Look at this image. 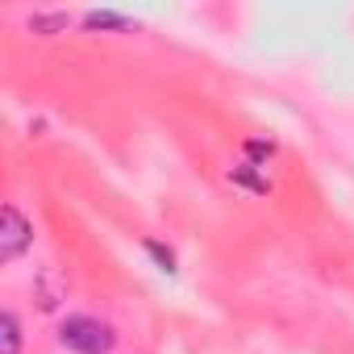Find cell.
I'll return each instance as SVG.
<instances>
[{
    "label": "cell",
    "mask_w": 354,
    "mask_h": 354,
    "mask_svg": "<svg viewBox=\"0 0 354 354\" xmlns=\"http://www.w3.org/2000/svg\"><path fill=\"white\" fill-rule=\"evenodd\" d=\"M30 242H34V225L21 217L17 205H5L0 209V263H13Z\"/></svg>",
    "instance_id": "obj_2"
},
{
    "label": "cell",
    "mask_w": 354,
    "mask_h": 354,
    "mask_svg": "<svg viewBox=\"0 0 354 354\" xmlns=\"http://www.w3.org/2000/svg\"><path fill=\"white\" fill-rule=\"evenodd\" d=\"M84 26L88 30H129V17L113 13V9H92V13H84Z\"/></svg>",
    "instance_id": "obj_5"
},
{
    "label": "cell",
    "mask_w": 354,
    "mask_h": 354,
    "mask_svg": "<svg viewBox=\"0 0 354 354\" xmlns=\"http://www.w3.org/2000/svg\"><path fill=\"white\" fill-rule=\"evenodd\" d=\"M0 354H21V321L17 313H0Z\"/></svg>",
    "instance_id": "obj_3"
},
{
    "label": "cell",
    "mask_w": 354,
    "mask_h": 354,
    "mask_svg": "<svg viewBox=\"0 0 354 354\" xmlns=\"http://www.w3.org/2000/svg\"><path fill=\"white\" fill-rule=\"evenodd\" d=\"M230 180H234V184H242V188H250V192H259V196H267V192H271V184H267V175H259V171H254V162L230 167Z\"/></svg>",
    "instance_id": "obj_4"
},
{
    "label": "cell",
    "mask_w": 354,
    "mask_h": 354,
    "mask_svg": "<svg viewBox=\"0 0 354 354\" xmlns=\"http://www.w3.org/2000/svg\"><path fill=\"white\" fill-rule=\"evenodd\" d=\"M67 26H71V17H67V13H34V17H30V30H34V34H42V38L63 34Z\"/></svg>",
    "instance_id": "obj_6"
},
{
    "label": "cell",
    "mask_w": 354,
    "mask_h": 354,
    "mask_svg": "<svg viewBox=\"0 0 354 354\" xmlns=\"http://www.w3.org/2000/svg\"><path fill=\"white\" fill-rule=\"evenodd\" d=\"M246 150H250V154H254V158H267V154H271V142H250V146H246Z\"/></svg>",
    "instance_id": "obj_8"
},
{
    "label": "cell",
    "mask_w": 354,
    "mask_h": 354,
    "mask_svg": "<svg viewBox=\"0 0 354 354\" xmlns=\"http://www.w3.org/2000/svg\"><path fill=\"white\" fill-rule=\"evenodd\" d=\"M142 246H146V254H150V259H154V263H158L162 271H175V254H171V250H167L162 242H154V238H146Z\"/></svg>",
    "instance_id": "obj_7"
},
{
    "label": "cell",
    "mask_w": 354,
    "mask_h": 354,
    "mask_svg": "<svg viewBox=\"0 0 354 354\" xmlns=\"http://www.w3.org/2000/svg\"><path fill=\"white\" fill-rule=\"evenodd\" d=\"M59 342L75 354H109L117 346V329L100 317H88V313H75L59 325Z\"/></svg>",
    "instance_id": "obj_1"
}]
</instances>
